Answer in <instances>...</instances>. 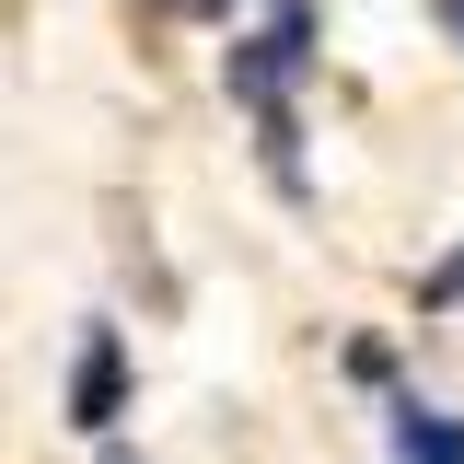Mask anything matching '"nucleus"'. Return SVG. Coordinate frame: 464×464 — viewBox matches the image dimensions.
Segmentation results:
<instances>
[{
	"instance_id": "f257e3e1",
	"label": "nucleus",
	"mask_w": 464,
	"mask_h": 464,
	"mask_svg": "<svg viewBox=\"0 0 464 464\" xmlns=\"http://www.w3.org/2000/svg\"><path fill=\"white\" fill-rule=\"evenodd\" d=\"M314 70V0H279L256 35H232V58H221V82H232V105H290V82Z\"/></svg>"
},
{
	"instance_id": "f03ea898",
	"label": "nucleus",
	"mask_w": 464,
	"mask_h": 464,
	"mask_svg": "<svg viewBox=\"0 0 464 464\" xmlns=\"http://www.w3.org/2000/svg\"><path fill=\"white\" fill-rule=\"evenodd\" d=\"M116 395H128V348H116V325H93L82 337V372H70V418L82 430H116Z\"/></svg>"
},
{
	"instance_id": "7ed1b4c3",
	"label": "nucleus",
	"mask_w": 464,
	"mask_h": 464,
	"mask_svg": "<svg viewBox=\"0 0 464 464\" xmlns=\"http://www.w3.org/2000/svg\"><path fill=\"white\" fill-rule=\"evenodd\" d=\"M395 464H464V418H441V406L395 395Z\"/></svg>"
},
{
	"instance_id": "20e7f679",
	"label": "nucleus",
	"mask_w": 464,
	"mask_h": 464,
	"mask_svg": "<svg viewBox=\"0 0 464 464\" xmlns=\"http://www.w3.org/2000/svg\"><path fill=\"white\" fill-rule=\"evenodd\" d=\"M418 302H464V256H453V267H430V290H418Z\"/></svg>"
}]
</instances>
